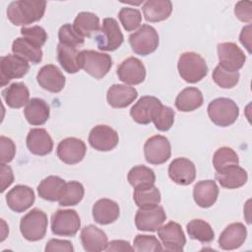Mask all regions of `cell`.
<instances>
[{"mask_svg":"<svg viewBox=\"0 0 252 252\" xmlns=\"http://www.w3.org/2000/svg\"><path fill=\"white\" fill-rule=\"evenodd\" d=\"M46 2L41 0H18L8 5L7 17L15 26H28L39 21L45 12Z\"/></svg>","mask_w":252,"mask_h":252,"instance_id":"obj_1","label":"cell"},{"mask_svg":"<svg viewBox=\"0 0 252 252\" xmlns=\"http://www.w3.org/2000/svg\"><path fill=\"white\" fill-rule=\"evenodd\" d=\"M177 69L180 77L190 84H195L204 79L209 71L205 59L193 51L184 52L180 55Z\"/></svg>","mask_w":252,"mask_h":252,"instance_id":"obj_2","label":"cell"},{"mask_svg":"<svg viewBox=\"0 0 252 252\" xmlns=\"http://www.w3.org/2000/svg\"><path fill=\"white\" fill-rule=\"evenodd\" d=\"M207 110L211 121L220 127L232 125L239 116L238 105L227 97H218L212 100Z\"/></svg>","mask_w":252,"mask_h":252,"instance_id":"obj_3","label":"cell"},{"mask_svg":"<svg viewBox=\"0 0 252 252\" xmlns=\"http://www.w3.org/2000/svg\"><path fill=\"white\" fill-rule=\"evenodd\" d=\"M79 62L81 69L97 80L102 79L112 67L110 55L91 49L80 51Z\"/></svg>","mask_w":252,"mask_h":252,"instance_id":"obj_4","label":"cell"},{"mask_svg":"<svg viewBox=\"0 0 252 252\" xmlns=\"http://www.w3.org/2000/svg\"><path fill=\"white\" fill-rule=\"evenodd\" d=\"M47 216L39 209H32L20 221V231L25 239L38 241L45 236L47 229Z\"/></svg>","mask_w":252,"mask_h":252,"instance_id":"obj_5","label":"cell"},{"mask_svg":"<svg viewBox=\"0 0 252 252\" xmlns=\"http://www.w3.org/2000/svg\"><path fill=\"white\" fill-rule=\"evenodd\" d=\"M158 34L156 29L150 25H142L136 32L129 35V43L132 50L142 56H147L158 46Z\"/></svg>","mask_w":252,"mask_h":252,"instance_id":"obj_6","label":"cell"},{"mask_svg":"<svg viewBox=\"0 0 252 252\" xmlns=\"http://www.w3.org/2000/svg\"><path fill=\"white\" fill-rule=\"evenodd\" d=\"M94 39L99 50L114 51L123 43L124 37L117 21L113 18H105Z\"/></svg>","mask_w":252,"mask_h":252,"instance_id":"obj_7","label":"cell"},{"mask_svg":"<svg viewBox=\"0 0 252 252\" xmlns=\"http://www.w3.org/2000/svg\"><path fill=\"white\" fill-rule=\"evenodd\" d=\"M81 227V220L75 210H57L51 217V231L55 235L72 237Z\"/></svg>","mask_w":252,"mask_h":252,"instance_id":"obj_8","label":"cell"},{"mask_svg":"<svg viewBox=\"0 0 252 252\" xmlns=\"http://www.w3.org/2000/svg\"><path fill=\"white\" fill-rule=\"evenodd\" d=\"M144 156L151 164H162L171 156V146L168 139L161 135L150 137L144 145Z\"/></svg>","mask_w":252,"mask_h":252,"instance_id":"obj_9","label":"cell"},{"mask_svg":"<svg viewBox=\"0 0 252 252\" xmlns=\"http://www.w3.org/2000/svg\"><path fill=\"white\" fill-rule=\"evenodd\" d=\"M219 66L229 72H238L246 61L242 49L233 42H221L217 46Z\"/></svg>","mask_w":252,"mask_h":252,"instance_id":"obj_10","label":"cell"},{"mask_svg":"<svg viewBox=\"0 0 252 252\" xmlns=\"http://www.w3.org/2000/svg\"><path fill=\"white\" fill-rule=\"evenodd\" d=\"M30 70L27 60L15 54H8L0 58L1 86H6L13 79L23 78Z\"/></svg>","mask_w":252,"mask_h":252,"instance_id":"obj_11","label":"cell"},{"mask_svg":"<svg viewBox=\"0 0 252 252\" xmlns=\"http://www.w3.org/2000/svg\"><path fill=\"white\" fill-rule=\"evenodd\" d=\"M158 235L166 251L180 252L186 243L185 234L181 225L175 221H169L158 228Z\"/></svg>","mask_w":252,"mask_h":252,"instance_id":"obj_12","label":"cell"},{"mask_svg":"<svg viewBox=\"0 0 252 252\" xmlns=\"http://www.w3.org/2000/svg\"><path fill=\"white\" fill-rule=\"evenodd\" d=\"M118 133L108 125H96L89 134L91 147L99 152L113 150L118 145Z\"/></svg>","mask_w":252,"mask_h":252,"instance_id":"obj_13","label":"cell"},{"mask_svg":"<svg viewBox=\"0 0 252 252\" xmlns=\"http://www.w3.org/2000/svg\"><path fill=\"white\" fill-rule=\"evenodd\" d=\"M57 157L66 164H76L83 160L87 153L86 144L78 138L69 137L57 146Z\"/></svg>","mask_w":252,"mask_h":252,"instance_id":"obj_14","label":"cell"},{"mask_svg":"<svg viewBox=\"0 0 252 252\" xmlns=\"http://www.w3.org/2000/svg\"><path fill=\"white\" fill-rule=\"evenodd\" d=\"M166 220V214L161 206L141 209L136 213L135 224L142 231H156Z\"/></svg>","mask_w":252,"mask_h":252,"instance_id":"obj_15","label":"cell"},{"mask_svg":"<svg viewBox=\"0 0 252 252\" xmlns=\"http://www.w3.org/2000/svg\"><path fill=\"white\" fill-rule=\"evenodd\" d=\"M117 76L119 80L127 85H139L146 78V68L142 61L137 57H128L117 67Z\"/></svg>","mask_w":252,"mask_h":252,"instance_id":"obj_16","label":"cell"},{"mask_svg":"<svg viewBox=\"0 0 252 252\" xmlns=\"http://www.w3.org/2000/svg\"><path fill=\"white\" fill-rule=\"evenodd\" d=\"M168 176L178 185H189L196 178L195 164L186 158H174L168 166Z\"/></svg>","mask_w":252,"mask_h":252,"instance_id":"obj_17","label":"cell"},{"mask_svg":"<svg viewBox=\"0 0 252 252\" xmlns=\"http://www.w3.org/2000/svg\"><path fill=\"white\" fill-rule=\"evenodd\" d=\"M36 81L43 90L56 94L64 89L66 78L58 67L53 64H47L38 71Z\"/></svg>","mask_w":252,"mask_h":252,"instance_id":"obj_18","label":"cell"},{"mask_svg":"<svg viewBox=\"0 0 252 252\" xmlns=\"http://www.w3.org/2000/svg\"><path fill=\"white\" fill-rule=\"evenodd\" d=\"M34 200L33 190L27 185H16L6 195L8 207L16 213L27 211L34 203Z\"/></svg>","mask_w":252,"mask_h":252,"instance_id":"obj_19","label":"cell"},{"mask_svg":"<svg viewBox=\"0 0 252 252\" xmlns=\"http://www.w3.org/2000/svg\"><path fill=\"white\" fill-rule=\"evenodd\" d=\"M247 237V229L241 222L228 224L219 237V245L223 250L239 248Z\"/></svg>","mask_w":252,"mask_h":252,"instance_id":"obj_20","label":"cell"},{"mask_svg":"<svg viewBox=\"0 0 252 252\" xmlns=\"http://www.w3.org/2000/svg\"><path fill=\"white\" fill-rule=\"evenodd\" d=\"M29 151L36 156H46L53 149V141L48 132L43 128H32L27 136Z\"/></svg>","mask_w":252,"mask_h":252,"instance_id":"obj_21","label":"cell"},{"mask_svg":"<svg viewBox=\"0 0 252 252\" xmlns=\"http://www.w3.org/2000/svg\"><path fill=\"white\" fill-rule=\"evenodd\" d=\"M138 96V92L135 88L121 84H114L106 94L108 104L113 108H124L130 105Z\"/></svg>","mask_w":252,"mask_h":252,"instance_id":"obj_22","label":"cell"},{"mask_svg":"<svg viewBox=\"0 0 252 252\" xmlns=\"http://www.w3.org/2000/svg\"><path fill=\"white\" fill-rule=\"evenodd\" d=\"M160 103V100L156 96L144 95L131 107L130 115L135 122L147 125L152 122L153 113Z\"/></svg>","mask_w":252,"mask_h":252,"instance_id":"obj_23","label":"cell"},{"mask_svg":"<svg viewBox=\"0 0 252 252\" xmlns=\"http://www.w3.org/2000/svg\"><path fill=\"white\" fill-rule=\"evenodd\" d=\"M93 218L98 224H109L114 222L120 214L118 204L110 199L102 198L97 200L92 209Z\"/></svg>","mask_w":252,"mask_h":252,"instance_id":"obj_24","label":"cell"},{"mask_svg":"<svg viewBox=\"0 0 252 252\" xmlns=\"http://www.w3.org/2000/svg\"><path fill=\"white\" fill-rule=\"evenodd\" d=\"M80 237L82 245L87 252H98L105 250L108 243L105 232L94 224L83 227Z\"/></svg>","mask_w":252,"mask_h":252,"instance_id":"obj_25","label":"cell"},{"mask_svg":"<svg viewBox=\"0 0 252 252\" xmlns=\"http://www.w3.org/2000/svg\"><path fill=\"white\" fill-rule=\"evenodd\" d=\"M215 177L221 187L226 189H237L247 182L248 174L244 168L238 164H234L217 172Z\"/></svg>","mask_w":252,"mask_h":252,"instance_id":"obj_26","label":"cell"},{"mask_svg":"<svg viewBox=\"0 0 252 252\" xmlns=\"http://www.w3.org/2000/svg\"><path fill=\"white\" fill-rule=\"evenodd\" d=\"M218 196L219 187L214 180H201L194 185L193 198L195 203L201 208L212 207L216 203Z\"/></svg>","mask_w":252,"mask_h":252,"instance_id":"obj_27","label":"cell"},{"mask_svg":"<svg viewBox=\"0 0 252 252\" xmlns=\"http://www.w3.org/2000/svg\"><path fill=\"white\" fill-rule=\"evenodd\" d=\"M27 121L33 126L44 124L50 114V107L48 103L39 97H32L27 103L24 109Z\"/></svg>","mask_w":252,"mask_h":252,"instance_id":"obj_28","label":"cell"},{"mask_svg":"<svg viewBox=\"0 0 252 252\" xmlns=\"http://www.w3.org/2000/svg\"><path fill=\"white\" fill-rule=\"evenodd\" d=\"M145 20L158 23L168 19L172 12V3L169 0H149L142 7Z\"/></svg>","mask_w":252,"mask_h":252,"instance_id":"obj_29","label":"cell"},{"mask_svg":"<svg viewBox=\"0 0 252 252\" xmlns=\"http://www.w3.org/2000/svg\"><path fill=\"white\" fill-rule=\"evenodd\" d=\"M204 101L202 92L194 87L183 89L175 98V107L182 112H190L202 106Z\"/></svg>","mask_w":252,"mask_h":252,"instance_id":"obj_30","label":"cell"},{"mask_svg":"<svg viewBox=\"0 0 252 252\" xmlns=\"http://www.w3.org/2000/svg\"><path fill=\"white\" fill-rule=\"evenodd\" d=\"M6 104L11 108H21L30 100V92L24 83H13L2 91Z\"/></svg>","mask_w":252,"mask_h":252,"instance_id":"obj_31","label":"cell"},{"mask_svg":"<svg viewBox=\"0 0 252 252\" xmlns=\"http://www.w3.org/2000/svg\"><path fill=\"white\" fill-rule=\"evenodd\" d=\"M73 27L82 37L96 35L100 30L98 17L92 12H81L74 20Z\"/></svg>","mask_w":252,"mask_h":252,"instance_id":"obj_32","label":"cell"},{"mask_svg":"<svg viewBox=\"0 0 252 252\" xmlns=\"http://www.w3.org/2000/svg\"><path fill=\"white\" fill-rule=\"evenodd\" d=\"M65 180L56 175H49L42 179L37 186L38 196L46 201H58L65 185Z\"/></svg>","mask_w":252,"mask_h":252,"instance_id":"obj_33","label":"cell"},{"mask_svg":"<svg viewBox=\"0 0 252 252\" xmlns=\"http://www.w3.org/2000/svg\"><path fill=\"white\" fill-rule=\"evenodd\" d=\"M12 51L15 55L31 62L38 64L42 60V50L24 37H17L12 44Z\"/></svg>","mask_w":252,"mask_h":252,"instance_id":"obj_34","label":"cell"},{"mask_svg":"<svg viewBox=\"0 0 252 252\" xmlns=\"http://www.w3.org/2000/svg\"><path fill=\"white\" fill-rule=\"evenodd\" d=\"M57 59L61 67L70 74H75L81 69L79 62V53L77 48L62 43H58L57 48Z\"/></svg>","mask_w":252,"mask_h":252,"instance_id":"obj_35","label":"cell"},{"mask_svg":"<svg viewBox=\"0 0 252 252\" xmlns=\"http://www.w3.org/2000/svg\"><path fill=\"white\" fill-rule=\"evenodd\" d=\"M133 200L141 209L152 208L160 203V192L158 187L155 186V184L137 187L134 188Z\"/></svg>","mask_w":252,"mask_h":252,"instance_id":"obj_36","label":"cell"},{"mask_svg":"<svg viewBox=\"0 0 252 252\" xmlns=\"http://www.w3.org/2000/svg\"><path fill=\"white\" fill-rule=\"evenodd\" d=\"M186 229L190 238L202 243H210L215 238V233L211 224L200 219L190 220L186 225Z\"/></svg>","mask_w":252,"mask_h":252,"instance_id":"obj_37","label":"cell"},{"mask_svg":"<svg viewBox=\"0 0 252 252\" xmlns=\"http://www.w3.org/2000/svg\"><path fill=\"white\" fill-rule=\"evenodd\" d=\"M85 194V189L79 181H68L65 183L58 203L62 207L76 206L79 204Z\"/></svg>","mask_w":252,"mask_h":252,"instance_id":"obj_38","label":"cell"},{"mask_svg":"<svg viewBox=\"0 0 252 252\" xmlns=\"http://www.w3.org/2000/svg\"><path fill=\"white\" fill-rule=\"evenodd\" d=\"M128 182L134 188L153 185L156 182V175L153 169L145 165H136L132 167L127 175Z\"/></svg>","mask_w":252,"mask_h":252,"instance_id":"obj_39","label":"cell"},{"mask_svg":"<svg viewBox=\"0 0 252 252\" xmlns=\"http://www.w3.org/2000/svg\"><path fill=\"white\" fill-rule=\"evenodd\" d=\"M175 112L169 107L160 103L154 111L152 116V121L155 124V127L162 132L168 131L174 122Z\"/></svg>","mask_w":252,"mask_h":252,"instance_id":"obj_40","label":"cell"},{"mask_svg":"<svg viewBox=\"0 0 252 252\" xmlns=\"http://www.w3.org/2000/svg\"><path fill=\"white\" fill-rule=\"evenodd\" d=\"M239 158L236 152L229 147H221L218 149L213 157V165L217 172L222 170L223 168L238 164Z\"/></svg>","mask_w":252,"mask_h":252,"instance_id":"obj_41","label":"cell"},{"mask_svg":"<svg viewBox=\"0 0 252 252\" xmlns=\"http://www.w3.org/2000/svg\"><path fill=\"white\" fill-rule=\"evenodd\" d=\"M118 18L123 28L127 32H133L138 29L142 22L141 12L136 8L124 7L118 13Z\"/></svg>","mask_w":252,"mask_h":252,"instance_id":"obj_42","label":"cell"},{"mask_svg":"<svg viewBox=\"0 0 252 252\" xmlns=\"http://www.w3.org/2000/svg\"><path fill=\"white\" fill-rule=\"evenodd\" d=\"M238 72H229L222 69L220 66H217L212 74L214 82L222 89H232L235 87L239 81Z\"/></svg>","mask_w":252,"mask_h":252,"instance_id":"obj_43","label":"cell"},{"mask_svg":"<svg viewBox=\"0 0 252 252\" xmlns=\"http://www.w3.org/2000/svg\"><path fill=\"white\" fill-rule=\"evenodd\" d=\"M133 248L138 252H157L163 250L161 243L155 235H146V234H138L134 238Z\"/></svg>","mask_w":252,"mask_h":252,"instance_id":"obj_44","label":"cell"},{"mask_svg":"<svg viewBox=\"0 0 252 252\" xmlns=\"http://www.w3.org/2000/svg\"><path fill=\"white\" fill-rule=\"evenodd\" d=\"M59 43L73 46L75 48L84 44V37H82L74 29L73 25L65 24L58 31Z\"/></svg>","mask_w":252,"mask_h":252,"instance_id":"obj_45","label":"cell"},{"mask_svg":"<svg viewBox=\"0 0 252 252\" xmlns=\"http://www.w3.org/2000/svg\"><path fill=\"white\" fill-rule=\"evenodd\" d=\"M21 34L24 38L37 47H41L47 40V33L45 30L39 26L23 27L21 29Z\"/></svg>","mask_w":252,"mask_h":252,"instance_id":"obj_46","label":"cell"},{"mask_svg":"<svg viewBox=\"0 0 252 252\" xmlns=\"http://www.w3.org/2000/svg\"><path fill=\"white\" fill-rule=\"evenodd\" d=\"M16 154V146L12 139L1 136L0 137V162L8 163L13 160Z\"/></svg>","mask_w":252,"mask_h":252,"instance_id":"obj_47","label":"cell"},{"mask_svg":"<svg viewBox=\"0 0 252 252\" xmlns=\"http://www.w3.org/2000/svg\"><path fill=\"white\" fill-rule=\"evenodd\" d=\"M252 3L250 1H239L235 4L234 14L241 22L250 25L252 21Z\"/></svg>","mask_w":252,"mask_h":252,"instance_id":"obj_48","label":"cell"},{"mask_svg":"<svg viewBox=\"0 0 252 252\" xmlns=\"http://www.w3.org/2000/svg\"><path fill=\"white\" fill-rule=\"evenodd\" d=\"M46 252L52 251H65V252H73L74 247L72 243L68 240L62 239H50L45 246Z\"/></svg>","mask_w":252,"mask_h":252,"instance_id":"obj_49","label":"cell"},{"mask_svg":"<svg viewBox=\"0 0 252 252\" xmlns=\"http://www.w3.org/2000/svg\"><path fill=\"white\" fill-rule=\"evenodd\" d=\"M14 182L12 168L6 163H1V192L3 193Z\"/></svg>","mask_w":252,"mask_h":252,"instance_id":"obj_50","label":"cell"},{"mask_svg":"<svg viewBox=\"0 0 252 252\" xmlns=\"http://www.w3.org/2000/svg\"><path fill=\"white\" fill-rule=\"evenodd\" d=\"M134 248L128 241L125 240H112L107 243L105 251H133Z\"/></svg>","mask_w":252,"mask_h":252,"instance_id":"obj_51","label":"cell"},{"mask_svg":"<svg viewBox=\"0 0 252 252\" xmlns=\"http://www.w3.org/2000/svg\"><path fill=\"white\" fill-rule=\"evenodd\" d=\"M239 40L241 42V44L243 46L246 47V49L248 50L249 53H251V25H248L246 27H244L241 30L240 35H239Z\"/></svg>","mask_w":252,"mask_h":252,"instance_id":"obj_52","label":"cell"}]
</instances>
